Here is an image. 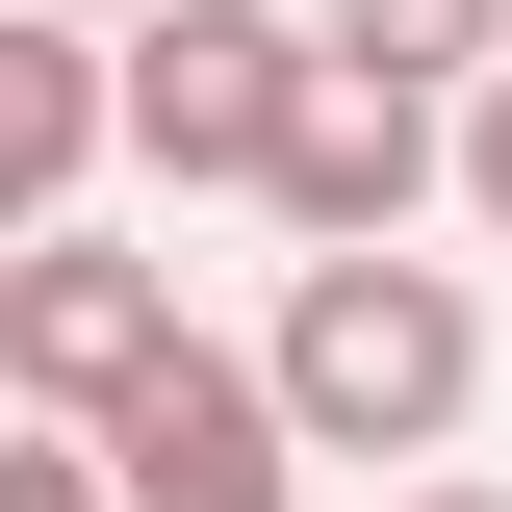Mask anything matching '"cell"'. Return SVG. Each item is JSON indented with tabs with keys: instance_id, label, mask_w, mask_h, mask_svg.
Returning a JSON list of instances; mask_svg holds the SVG:
<instances>
[{
	"instance_id": "cell-1",
	"label": "cell",
	"mask_w": 512,
	"mask_h": 512,
	"mask_svg": "<svg viewBox=\"0 0 512 512\" xmlns=\"http://www.w3.org/2000/svg\"><path fill=\"white\" fill-rule=\"evenodd\" d=\"M256 384H282L308 461H384V487H410V461L487 436V282H461V256H282Z\"/></svg>"
},
{
	"instance_id": "cell-2",
	"label": "cell",
	"mask_w": 512,
	"mask_h": 512,
	"mask_svg": "<svg viewBox=\"0 0 512 512\" xmlns=\"http://www.w3.org/2000/svg\"><path fill=\"white\" fill-rule=\"evenodd\" d=\"M282 103H308V0H128L103 26V154L180 205H256Z\"/></svg>"
},
{
	"instance_id": "cell-3",
	"label": "cell",
	"mask_w": 512,
	"mask_h": 512,
	"mask_svg": "<svg viewBox=\"0 0 512 512\" xmlns=\"http://www.w3.org/2000/svg\"><path fill=\"white\" fill-rule=\"evenodd\" d=\"M77 461H103V512H308V436H282V384H256V333H154V359L77 410Z\"/></svg>"
},
{
	"instance_id": "cell-4",
	"label": "cell",
	"mask_w": 512,
	"mask_h": 512,
	"mask_svg": "<svg viewBox=\"0 0 512 512\" xmlns=\"http://www.w3.org/2000/svg\"><path fill=\"white\" fill-rule=\"evenodd\" d=\"M154 333H180V256H154V231H103V205L0 231V410H52V436H77Z\"/></svg>"
},
{
	"instance_id": "cell-5",
	"label": "cell",
	"mask_w": 512,
	"mask_h": 512,
	"mask_svg": "<svg viewBox=\"0 0 512 512\" xmlns=\"http://www.w3.org/2000/svg\"><path fill=\"white\" fill-rule=\"evenodd\" d=\"M256 205H282V256H410V231H436V103H410V77H333V52H308V103H282Z\"/></svg>"
},
{
	"instance_id": "cell-6",
	"label": "cell",
	"mask_w": 512,
	"mask_h": 512,
	"mask_svg": "<svg viewBox=\"0 0 512 512\" xmlns=\"http://www.w3.org/2000/svg\"><path fill=\"white\" fill-rule=\"evenodd\" d=\"M103 180V26H26L0 0V231H52Z\"/></svg>"
},
{
	"instance_id": "cell-7",
	"label": "cell",
	"mask_w": 512,
	"mask_h": 512,
	"mask_svg": "<svg viewBox=\"0 0 512 512\" xmlns=\"http://www.w3.org/2000/svg\"><path fill=\"white\" fill-rule=\"evenodd\" d=\"M333 77H410V103H461V77H512V0H308Z\"/></svg>"
},
{
	"instance_id": "cell-8",
	"label": "cell",
	"mask_w": 512,
	"mask_h": 512,
	"mask_svg": "<svg viewBox=\"0 0 512 512\" xmlns=\"http://www.w3.org/2000/svg\"><path fill=\"white\" fill-rule=\"evenodd\" d=\"M0 512H103V461H77L52 410H0Z\"/></svg>"
},
{
	"instance_id": "cell-9",
	"label": "cell",
	"mask_w": 512,
	"mask_h": 512,
	"mask_svg": "<svg viewBox=\"0 0 512 512\" xmlns=\"http://www.w3.org/2000/svg\"><path fill=\"white\" fill-rule=\"evenodd\" d=\"M384 512H512V487H461V461H410V487H384Z\"/></svg>"
},
{
	"instance_id": "cell-10",
	"label": "cell",
	"mask_w": 512,
	"mask_h": 512,
	"mask_svg": "<svg viewBox=\"0 0 512 512\" xmlns=\"http://www.w3.org/2000/svg\"><path fill=\"white\" fill-rule=\"evenodd\" d=\"M26 26H128V0H26Z\"/></svg>"
}]
</instances>
